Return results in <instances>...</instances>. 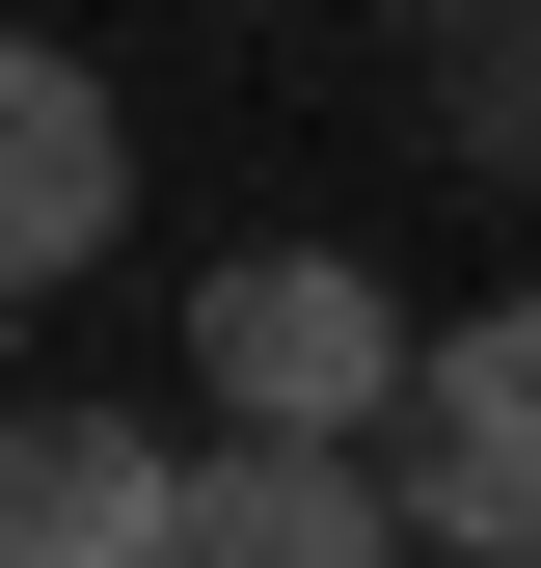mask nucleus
Masks as SVG:
<instances>
[{"instance_id":"nucleus-6","label":"nucleus","mask_w":541,"mask_h":568,"mask_svg":"<svg viewBox=\"0 0 541 568\" xmlns=\"http://www.w3.org/2000/svg\"><path fill=\"white\" fill-rule=\"evenodd\" d=\"M460 163H541V0H514V28H460Z\"/></svg>"},{"instance_id":"nucleus-1","label":"nucleus","mask_w":541,"mask_h":568,"mask_svg":"<svg viewBox=\"0 0 541 568\" xmlns=\"http://www.w3.org/2000/svg\"><path fill=\"white\" fill-rule=\"evenodd\" d=\"M190 379H217V434H406V379H433V352L379 325L353 244H244L217 298H190Z\"/></svg>"},{"instance_id":"nucleus-4","label":"nucleus","mask_w":541,"mask_h":568,"mask_svg":"<svg viewBox=\"0 0 541 568\" xmlns=\"http://www.w3.org/2000/svg\"><path fill=\"white\" fill-rule=\"evenodd\" d=\"M109 217H135V109H109V54H0V271H109Z\"/></svg>"},{"instance_id":"nucleus-7","label":"nucleus","mask_w":541,"mask_h":568,"mask_svg":"<svg viewBox=\"0 0 541 568\" xmlns=\"http://www.w3.org/2000/svg\"><path fill=\"white\" fill-rule=\"evenodd\" d=\"M433 28H514V0H433Z\"/></svg>"},{"instance_id":"nucleus-5","label":"nucleus","mask_w":541,"mask_h":568,"mask_svg":"<svg viewBox=\"0 0 541 568\" xmlns=\"http://www.w3.org/2000/svg\"><path fill=\"white\" fill-rule=\"evenodd\" d=\"M190 460L135 434V406H28V460H0V568H163Z\"/></svg>"},{"instance_id":"nucleus-2","label":"nucleus","mask_w":541,"mask_h":568,"mask_svg":"<svg viewBox=\"0 0 541 568\" xmlns=\"http://www.w3.org/2000/svg\"><path fill=\"white\" fill-rule=\"evenodd\" d=\"M406 515L433 568H541V298H460L406 379Z\"/></svg>"},{"instance_id":"nucleus-3","label":"nucleus","mask_w":541,"mask_h":568,"mask_svg":"<svg viewBox=\"0 0 541 568\" xmlns=\"http://www.w3.org/2000/svg\"><path fill=\"white\" fill-rule=\"evenodd\" d=\"M379 541H433V515L379 487V434H190L163 568H379Z\"/></svg>"}]
</instances>
